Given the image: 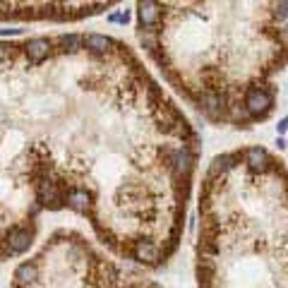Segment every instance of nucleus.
I'll use <instances>...</instances> for the list:
<instances>
[{
  "mask_svg": "<svg viewBox=\"0 0 288 288\" xmlns=\"http://www.w3.org/2000/svg\"><path fill=\"white\" fill-rule=\"evenodd\" d=\"M137 22H140V29L159 27V22H161V2H151V0L137 2Z\"/></svg>",
  "mask_w": 288,
  "mask_h": 288,
  "instance_id": "nucleus-5",
  "label": "nucleus"
},
{
  "mask_svg": "<svg viewBox=\"0 0 288 288\" xmlns=\"http://www.w3.org/2000/svg\"><path fill=\"white\" fill-rule=\"evenodd\" d=\"M12 288H159L103 257L84 235L58 230L34 259L12 274Z\"/></svg>",
  "mask_w": 288,
  "mask_h": 288,
  "instance_id": "nucleus-1",
  "label": "nucleus"
},
{
  "mask_svg": "<svg viewBox=\"0 0 288 288\" xmlns=\"http://www.w3.org/2000/svg\"><path fill=\"white\" fill-rule=\"evenodd\" d=\"M276 144H279V149H286V146H288V142L284 140V137H279V140H276Z\"/></svg>",
  "mask_w": 288,
  "mask_h": 288,
  "instance_id": "nucleus-10",
  "label": "nucleus"
},
{
  "mask_svg": "<svg viewBox=\"0 0 288 288\" xmlns=\"http://www.w3.org/2000/svg\"><path fill=\"white\" fill-rule=\"evenodd\" d=\"M108 22H113V24H127V22H130V10L111 12V15H108Z\"/></svg>",
  "mask_w": 288,
  "mask_h": 288,
  "instance_id": "nucleus-7",
  "label": "nucleus"
},
{
  "mask_svg": "<svg viewBox=\"0 0 288 288\" xmlns=\"http://www.w3.org/2000/svg\"><path fill=\"white\" fill-rule=\"evenodd\" d=\"M113 7L111 2H0V22L5 20H82Z\"/></svg>",
  "mask_w": 288,
  "mask_h": 288,
  "instance_id": "nucleus-2",
  "label": "nucleus"
},
{
  "mask_svg": "<svg viewBox=\"0 0 288 288\" xmlns=\"http://www.w3.org/2000/svg\"><path fill=\"white\" fill-rule=\"evenodd\" d=\"M286 130H288V118H284V120H281V123L276 125V132H279V135H284Z\"/></svg>",
  "mask_w": 288,
  "mask_h": 288,
  "instance_id": "nucleus-9",
  "label": "nucleus"
},
{
  "mask_svg": "<svg viewBox=\"0 0 288 288\" xmlns=\"http://www.w3.org/2000/svg\"><path fill=\"white\" fill-rule=\"evenodd\" d=\"M243 103H245V108L250 111L252 120H257V118H267V115L271 113V108H274V94H271L267 86L252 84L247 91H245Z\"/></svg>",
  "mask_w": 288,
  "mask_h": 288,
  "instance_id": "nucleus-3",
  "label": "nucleus"
},
{
  "mask_svg": "<svg viewBox=\"0 0 288 288\" xmlns=\"http://www.w3.org/2000/svg\"><path fill=\"white\" fill-rule=\"evenodd\" d=\"M243 161L250 171L259 173V175H264V173H269L274 168V161H271V156L267 154L264 146H247L243 151Z\"/></svg>",
  "mask_w": 288,
  "mask_h": 288,
  "instance_id": "nucleus-4",
  "label": "nucleus"
},
{
  "mask_svg": "<svg viewBox=\"0 0 288 288\" xmlns=\"http://www.w3.org/2000/svg\"><path fill=\"white\" fill-rule=\"evenodd\" d=\"M276 41L281 43V48H286L288 51V24L286 27H279V31H276Z\"/></svg>",
  "mask_w": 288,
  "mask_h": 288,
  "instance_id": "nucleus-8",
  "label": "nucleus"
},
{
  "mask_svg": "<svg viewBox=\"0 0 288 288\" xmlns=\"http://www.w3.org/2000/svg\"><path fill=\"white\" fill-rule=\"evenodd\" d=\"M271 20H274L279 27H286L288 24V2H276V5H271Z\"/></svg>",
  "mask_w": 288,
  "mask_h": 288,
  "instance_id": "nucleus-6",
  "label": "nucleus"
}]
</instances>
